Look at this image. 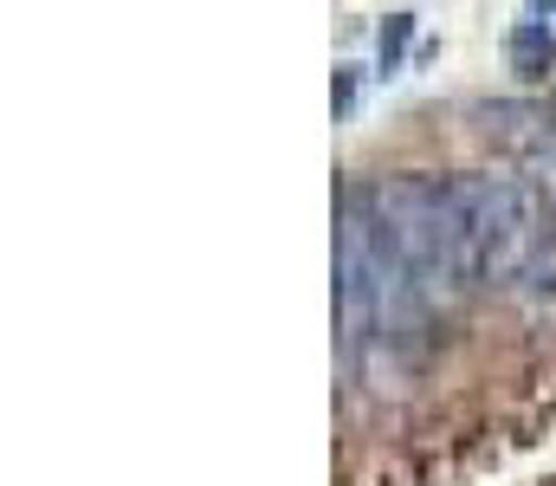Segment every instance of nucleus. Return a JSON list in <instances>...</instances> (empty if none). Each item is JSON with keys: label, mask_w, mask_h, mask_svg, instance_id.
Here are the masks:
<instances>
[{"label": "nucleus", "mask_w": 556, "mask_h": 486, "mask_svg": "<svg viewBox=\"0 0 556 486\" xmlns=\"http://www.w3.org/2000/svg\"><path fill=\"white\" fill-rule=\"evenodd\" d=\"M551 65H556L551 20H525V26L511 33V72H518V78H544Z\"/></svg>", "instance_id": "3"}, {"label": "nucleus", "mask_w": 556, "mask_h": 486, "mask_svg": "<svg viewBox=\"0 0 556 486\" xmlns=\"http://www.w3.org/2000/svg\"><path fill=\"white\" fill-rule=\"evenodd\" d=\"M408 46H415V13H389L376 33V72H402Z\"/></svg>", "instance_id": "5"}, {"label": "nucleus", "mask_w": 556, "mask_h": 486, "mask_svg": "<svg viewBox=\"0 0 556 486\" xmlns=\"http://www.w3.org/2000/svg\"><path fill=\"white\" fill-rule=\"evenodd\" d=\"M376 201L382 214L395 221L408 260H415L420 286L433 306H459L472 286V266L459 253V227H453V201H446V175H395V182H376Z\"/></svg>", "instance_id": "1"}, {"label": "nucleus", "mask_w": 556, "mask_h": 486, "mask_svg": "<svg viewBox=\"0 0 556 486\" xmlns=\"http://www.w3.org/2000/svg\"><path fill=\"white\" fill-rule=\"evenodd\" d=\"M511 286H518V299H525L531 312H551V306H556V240H544V247L518 266V279H511Z\"/></svg>", "instance_id": "4"}, {"label": "nucleus", "mask_w": 556, "mask_h": 486, "mask_svg": "<svg viewBox=\"0 0 556 486\" xmlns=\"http://www.w3.org/2000/svg\"><path fill=\"white\" fill-rule=\"evenodd\" d=\"M459 195L479 221L485 286H511L518 266L551 240V188L538 175H459Z\"/></svg>", "instance_id": "2"}, {"label": "nucleus", "mask_w": 556, "mask_h": 486, "mask_svg": "<svg viewBox=\"0 0 556 486\" xmlns=\"http://www.w3.org/2000/svg\"><path fill=\"white\" fill-rule=\"evenodd\" d=\"M330 111L350 117L356 111V65H337V85H330Z\"/></svg>", "instance_id": "6"}, {"label": "nucleus", "mask_w": 556, "mask_h": 486, "mask_svg": "<svg viewBox=\"0 0 556 486\" xmlns=\"http://www.w3.org/2000/svg\"><path fill=\"white\" fill-rule=\"evenodd\" d=\"M531 20H556V0H531Z\"/></svg>", "instance_id": "7"}]
</instances>
